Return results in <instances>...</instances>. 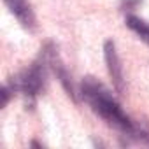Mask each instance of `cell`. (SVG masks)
<instances>
[{
	"label": "cell",
	"mask_w": 149,
	"mask_h": 149,
	"mask_svg": "<svg viewBox=\"0 0 149 149\" xmlns=\"http://www.w3.org/2000/svg\"><path fill=\"white\" fill-rule=\"evenodd\" d=\"M81 93L83 98L100 118H104L109 125H112L114 128L121 130L125 135L130 137L133 130V119H130L123 112L119 102L102 83H98L95 77H86L81 83Z\"/></svg>",
	"instance_id": "obj_1"
},
{
	"label": "cell",
	"mask_w": 149,
	"mask_h": 149,
	"mask_svg": "<svg viewBox=\"0 0 149 149\" xmlns=\"http://www.w3.org/2000/svg\"><path fill=\"white\" fill-rule=\"evenodd\" d=\"M49 65L46 63V60L40 56L37 61H33L28 68L21 70L18 76L11 77V83L9 86L14 90V91H21L25 93L26 97L33 98L37 97L42 88H44V83H46V68Z\"/></svg>",
	"instance_id": "obj_2"
},
{
	"label": "cell",
	"mask_w": 149,
	"mask_h": 149,
	"mask_svg": "<svg viewBox=\"0 0 149 149\" xmlns=\"http://www.w3.org/2000/svg\"><path fill=\"white\" fill-rule=\"evenodd\" d=\"M40 56L46 60V63L49 65V68L54 72V76L56 79L60 81V84L63 86V90L67 91V95L74 100V102H77V93H76V86H74L72 83V77H70V74L68 70L65 68L60 54H58V49L53 42H47L42 49H40Z\"/></svg>",
	"instance_id": "obj_3"
},
{
	"label": "cell",
	"mask_w": 149,
	"mask_h": 149,
	"mask_svg": "<svg viewBox=\"0 0 149 149\" xmlns=\"http://www.w3.org/2000/svg\"><path fill=\"white\" fill-rule=\"evenodd\" d=\"M104 58H105L107 72H109V76H111V81H112L114 90L119 95H123V91H125L123 67H121V61H119V56H118V51H116V44L111 39L104 42Z\"/></svg>",
	"instance_id": "obj_4"
},
{
	"label": "cell",
	"mask_w": 149,
	"mask_h": 149,
	"mask_svg": "<svg viewBox=\"0 0 149 149\" xmlns=\"http://www.w3.org/2000/svg\"><path fill=\"white\" fill-rule=\"evenodd\" d=\"M4 2L9 7L11 14H14L25 28H28V30L35 28V14L26 0H4Z\"/></svg>",
	"instance_id": "obj_5"
},
{
	"label": "cell",
	"mask_w": 149,
	"mask_h": 149,
	"mask_svg": "<svg viewBox=\"0 0 149 149\" xmlns=\"http://www.w3.org/2000/svg\"><path fill=\"white\" fill-rule=\"evenodd\" d=\"M126 26L130 30H133L146 44H149V23H146L144 19L130 14V16H126Z\"/></svg>",
	"instance_id": "obj_6"
},
{
	"label": "cell",
	"mask_w": 149,
	"mask_h": 149,
	"mask_svg": "<svg viewBox=\"0 0 149 149\" xmlns=\"http://www.w3.org/2000/svg\"><path fill=\"white\" fill-rule=\"evenodd\" d=\"M130 137L149 146V123L147 121H133V130H132Z\"/></svg>",
	"instance_id": "obj_7"
},
{
	"label": "cell",
	"mask_w": 149,
	"mask_h": 149,
	"mask_svg": "<svg viewBox=\"0 0 149 149\" xmlns=\"http://www.w3.org/2000/svg\"><path fill=\"white\" fill-rule=\"evenodd\" d=\"M11 93H14V90L9 86V84H6V86H2V90H0V95H2V102H0V105L2 107H6L7 104H9V98H11Z\"/></svg>",
	"instance_id": "obj_8"
}]
</instances>
